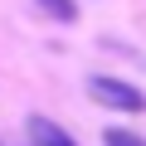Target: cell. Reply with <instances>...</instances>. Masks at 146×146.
Returning <instances> with one entry per match:
<instances>
[{
	"label": "cell",
	"mask_w": 146,
	"mask_h": 146,
	"mask_svg": "<svg viewBox=\"0 0 146 146\" xmlns=\"http://www.w3.org/2000/svg\"><path fill=\"white\" fill-rule=\"evenodd\" d=\"M102 146H146V136H136V131H127V127H107V131H102Z\"/></svg>",
	"instance_id": "cell-4"
},
{
	"label": "cell",
	"mask_w": 146,
	"mask_h": 146,
	"mask_svg": "<svg viewBox=\"0 0 146 146\" xmlns=\"http://www.w3.org/2000/svg\"><path fill=\"white\" fill-rule=\"evenodd\" d=\"M39 10H44L49 20H63V25H73V20H78V0H39Z\"/></svg>",
	"instance_id": "cell-3"
},
{
	"label": "cell",
	"mask_w": 146,
	"mask_h": 146,
	"mask_svg": "<svg viewBox=\"0 0 146 146\" xmlns=\"http://www.w3.org/2000/svg\"><path fill=\"white\" fill-rule=\"evenodd\" d=\"M25 131H29V146H78V141H73V131H63V127L49 122V117H29Z\"/></svg>",
	"instance_id": "cell-2"
},
{
	"label": "cell",
	"mask_w": 146,
	"mask_h": 146,
	"mask_svg": "<svg viewBox=\"0 0 146 146\" xmlns=\"http://www.w3.org/2000/svg\"><path fill=\"white\" fill-rule=\"evenodd\" d=\"M88 98L102 102V107H117V112H146V93L122 83V78H107V73H93L88 78Z\"/></svg>",
	"instance_id": "cell-1"
}]
</instances>
